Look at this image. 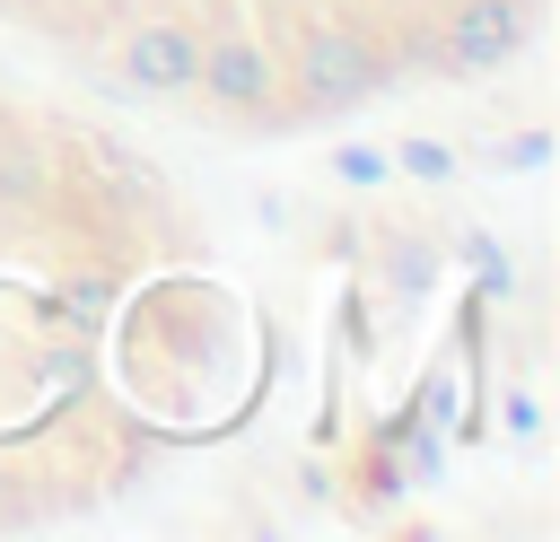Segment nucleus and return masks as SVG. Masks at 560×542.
<instances>
[{
    "label": "nucleus",
    "instance_id": "obj_7",
    "mask_svg": "<svg viewBox=\"0 0 560 542\" xmlns=\"http://www.w3.org/2000/svg\"><path fill=\"white\" fill-rule=\"evenodd\" d=\"M0 498H9V472H0Z\"/></svg>",
    "mask_w": 560,
    "mask_h": 542
},
{
    "label": "nucleus",
    "instance_id": "obj_4",
    "mask_svg": "<svg viewBox=\"0 0 560 542\" xmlns=\"http://www.w3.org/2000/svg\"><path fill=\"white\" fill-rule=\"evenodd\" d=\"M114 79H122L131 96H192V79H201V35H192L184 17H149V26L122 35Z\"/></svg>",
    "mask_w": 560,
    "mask_h": 542
},
{
    "label": "nucleus",
    "instance_id": "obj_6",
    "mask_svg": "<svg viewBox=\"0 0 560 542\" xmlns=\"http://www.w3.org/2000/svg\"><path fill=\"white\" fill-rule=\"evenodd\" d=\"M402 166H411V175H446V149H429V140H411V149H402Z\"/></svg>",
    "mask_w": 560,
    "mask_h": 542
},
{
    "label": "nucleus",
    "instance_id": "obj_1",
    "mask_svg": "<svg viewBox=\"0 0 560 542\" xmlns=\"http://www.w3.org/2000/svg\"><path fill=\"white\" fill-rule=\"evenodd\" d=\"M289 79L306 87V105H359V96H376V87L394 79V61H376V44H368L359 26L324 17V26H306V35H298Z\"/></svg>",
    "mask_w": 560,
    "mask_h": 542
},
{
    "label": "nucleus",
    "instance_id": "obj_3",
    "mask_svg": "<svg viewBox=\"0 0 560 542\" xmlns=\"http://www.w3.org/2000/svg\"><path fill=\"white\" fill-rule=\"evenodd\" d=\"M525 35H534V0H455L446 9V70L490 79L525 52Z\"/></svg>",
    "mask_w": 560,
    "mask_h": 542
},
{
    "label": "nucleus",
    "instance_id": "obj_2",
    "mask_svg": "<svg viewBox=\"0 0 560 542\" xmlns=\"http://www.w3.org/2000/svg\"><path fill=\"white\" fill-rule=\"evenodd\" d=\"M192 96H210L219 114L262 122V114L280 105V61H271V44H254V35H236V26H219V35L201 44V79H192Z\"/></svg>",
    "mask_w": 560,
    "mask_h": 542
},
{
    "label": "nucleus",
    "instance_id": "obj_5",
    "mask_svg": "<svg viewBox=\"0 0 560 542\" xmlns=\"http://www.w3.org/2000/svg\"><path fill=\"white\" fill-rule=\"evenodd\" d=\"M44 192H52V157H44V149H0V201L26 210V201H44Z\"/></svg>",
    "mask_w": 560,
    "mask_h": 542
}]
</instances>
